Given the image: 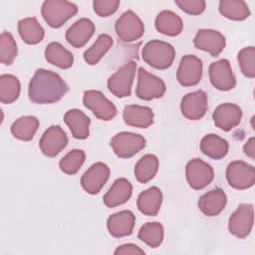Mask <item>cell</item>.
<instances>
[{
	"label": "cell",
	"mask_w": 255,
	"mask_h": 255,
	"mask_svg": "<svg viewBox=\"0 0 255 255\" xmlns=\"http://www.w3.org/2000/svg\"><path fill=\"white\" fill-rule=\"evenodd\" d=\"M69 92L67 83L55 72L38 69L28 87V96L34 104H53L59 102Z\"/></svg>",
	"instance_id": "obj_1"
},
{
	"label": "cell",
	"mask_w": 255,
	"mask_h": 255,
	"mask_svg": "<svg viewBox=\"0 0 255 255\" xmlns=\"http://www.w3.org/2000/svg\"><path fill=\"white\" fill-rule=\"evenodd\" d=\"M142 60L149 66L157 70L169 68L175 58V50L169 43L151 40L147 42L141 50Z\"/></svg>",
	"instance_id": "obj_2"
},
{
	"label": "cell",
	"mask_w": 255,
	"mask_h": 255,
	"mask_svg": "<svg viewBox=\"0 0 255 255\" xmlns=\"http://www.w3.org/2000/svg\"><path fill=\"white\" fill-rule=\"evenodd\" d=\"M77 12V5L65 0H47L41 8L44 20L52 28H60Z\"/></svg>",
	"instance_id": "obj_3"
},
{
	"label": "cell",
	"mask_w": 255,
	"mask_h": 255,
	"mask_svg": "<svg viewBox=\"0 0 255 255\" xmlns=\"http://www.w3.org/2000/svg\"><path fill=\"white\" fill-rule=\"evenodd\" d=\"M115 30L122 42L130 43L141 38L144 33V25L134 12L128 10L116 21Z\"/></svg>",
	"instance_id": "obj_4"
},
{
	"label": "cell",
	"mask_w": 255,
	"mask_h": 255,
	"mask_svg": "<svg viewBox=\"0 0 255 255\" xmlns=\"http://www.w3.org/2000/svg\"><path fill=\"white\" fill-rule=\"evenodd\" d=\"M136 64L129 61L121 67L108 80L109 91L118 98L129 97L131 93V86L135 75Z\"/></svg>",
	"instance_id": "obj_5"
},
{
	"label": "cell",
	"mask_w": 255,
	"mask_h": 255,
	"mask_svg": "<svg viewBox=\"0 0 255 255\" xmlns=\"http://www.w3.org/2000/svg\"><path fill=\"white\" fill-rule=\"evenodd\" d=\"M145 143L146 140L142 135L128 131L117 133L110 142L114 152L122 158L133 156L145 146Z\"/></svg>",
	"instance_id": "obj_6"
},
{
	"label": "cell",
	"mask_w": 255,
	"mask_h": 255,
	"mask_svg": "<svg viewBox=\"0 0 255 255\" xmlns=\"http://www.w3.org/2000/svg\"><path fill=\"white\" fill-rule=\"evenodd\" d=\"M165 90V84L160 78L149 74L143 68L138 69L137 85L135 89V95L138 99L143 101L158 99L164 95Z\"/></svg>",
	"instance_id": "obj_7"
},
{
	"label": "cell",
	"mask_w": 255,
	"mask_h": 255,
	"mask_svg": "<svg viewBox=\"0 0 255 255\" xmlns=\"http://www.w3.org/2000/svg\"><path fill=\"white\" fill-rule=\"evenodd\" d=\"M226 179L235 189L250 188L255 182V168L245 161L234 160L226 168Z\"/></svg>",
	"instance_id": "obj_8"
},
{
	"label": "cell",
	"mask_w": 255,
	"mask_h": 255,
	"mask_svg": "<svg viewBox=\"0 0 255 255\" xmlns=\"http://www.w3.org/2000/svg\"><path fill=\"white\" fill-rule=\"evenodd\" d=\"M84 106L91 110L96 118L102 121H110L117 116L116 106L108 100L100 91L90 90L84 93Z\"/></svg>",
	"instance_id": "obj_9"
},
{
	"label": "cell",
	"mask_w": 255,
	"mask_h": 255,
	"mask_svg": "<svg viewBox=\"0 0 255 255\" xmlns=\"http://www.w3.org/2000/svg\"><path fill=\"white\" fill-rule=\"evenodd\" d=\"M253 205L249 203H242L230 216L228 221V229L231 234L242 239L250 234L253 227Z\"/></svg>",
	"instance_id": "obj_10"
},
{
	"label": "cell",
	"mask_w": 255,
	"mask_h": 255,
	"mask_svg": "<svg viewBox=\"0 0 255 255\" xmlns=\"http://www.w3.org/2000/svg\"><path fill=\"white\" fill-rule=\"evenodd\" d=\"M185 174L189 186L195 190L206 187L214 177L212 166L199 158H193L187 162Z\"/></svg>",
	"instance_id": "obj_11"
},
{
	"label": "cell",
	"mask_w": 255,
	"mask_h": 255,
	"mask_svg": "<svg viewBox=\"0 0 255 255\" xmlns=\"http://www.w3.org/2000/svg\"><path fill=\"white\" fill-rule=\"evenodd\" d=\"M208 72L210 82L215 89L230 91L236 86V79L228 60L221 59L211 63Z\"/></svg>",
	"instance_id": "obj_12"
},
{
	"label": "cell",
	"mask_w": 255,
	"mask_h": 255,
	"mask_svg": "<svg viewBox=\"0 0 255 255\" xmlns=\"http://www.w3.org/2000/svg\"><path fill=\"white\" fill-rule=\"evenodd\" d=\"M202 77V61L194 55L184 56L176 72V79L183 87L197 85Z\"/></svg>",
	"instance_id": "obj_13"
},
{
	"label": "cell",
	"mask_w": 255,
	"mask_h": 255,
	"mask_svg": "<svg viewBox=\"0 0 255 255\" xmlns=\"http://www.w3.org/2000/svg\"><path fill=\"white\" fill-rule=\"evenodd\" d=\"M110 173V167L106 163L96 162L82 175L81 185L87 193L97 194L108 181Z\"/></svg>",
	"instance_id": "obj_14"
},
{
	"label": "cell",
	"mask_w": 255,
	"mask_h": 255,
	"mask_svg": "<svg viewBox=\"0 0 255 255\" xmlns=\"http://www.w3.org/2000/svg\"><path fill=\"white\" fill-rule=\"evenodd\" d=\"M68 144L66 132L60 126H52L45 130L39 141V147L43 154L54 157Z\"/></svg>",
	"instance_id": "obj_15"
},
{
	"label": "cell",
	"mask_w": 255,
	"mask_h": 255,
	"mask_svg": "<svg viewBox=\"0 0 255 255\" xmlns=\"http://www.w3.org/2000/svg\"><path fill=\"white\" fill-rule=\"evenodd\" d=\"M207 95L204 91L198 90L186 94L180 103V110L187 120H200L207 111Z\"/></svg>",
	"instance_id": "obj_16"
},
{
	"label": "cell",
	"mask_w": 255,
	"mask_h": 255,
	"mask_svg": "<svg viewBox=\"0 0 255 255\" xmlns=\"http://www.w3.org/2000/svg\"><path fill=\"white\" fill-rule=\"evenodd\" d=\"M193 43L197 49L209 53L212 57H217L225 48L226 40L216 30L200 29L197 31Z\"/></svg>",
	"instance_id": "obj_17"
},
{
	"label": "cell",
	"mask_w": 255,
	"mask_h": 255,
	"mask_svg": "<svg viewBox=\"0 0 255 255\" xmlns=\"http://www.w3.org/2000/svg\"><path fill=\"white\" fill-rule=\"evenodd\" d=\"M212 119L217 128L224 131H229L240 124L242 110L235 104H221L213 112Z\"/></svg>",
	"instance_id": "obj_18"
},
{
	"label": "cell",
	"mask_w": 255,
	"mask_h": 255,
	"mask_svg": "<svg viewBox=\"0 0 255 255\" xmlns=\"http://www.w3.org/2000/svg\"><path fill=\"white\" fill-rule=\"evenodd\" d=\"M134 223L135 215L130 210H123L109 216L107 227L113 237L121 238L132 233Z\"/></svg>",
	"instance_id": "obj_19"
},
{
	"label": "cell",
	"mask_w": 255,
	"mask_h": 255,
	"mask_svg": "<svg viewBox=\"0 0 255 255\" xmlns=\"http://www.w3.org/2000/svg\"><path fill=\"white\" fill-rule=\"evenodd\" d=\"M95 29L90 19L81 18L66 31V40L74 48H82L94 35Z\"/></svg>",
	"instance_id": "obj_20"
},
{
	"label": "cell",
	"mask_w": 255,
	"mask_h": 255,
	"mask_svg": "<svg viewBox=\"0 0 255 255\" xmlns=\"http://www.w3.org/2000/svg\"><path fill=\"white\" fill-rule=\"evenodd\" d=\"M132 185L125 177L115 180L109 191L104 195L103 201L109 208L116 207L126 203L131 196Z\"/></svg>",
	"instance_id": "obj_21"
},
{
	"label": "cell",
	"mask_w": 255,
	"mask_h": 255,
	"mask_svg": "<svg viewBox=\"0 0 255 255\" xmlns=\"http://www.w3.org/2000/svg\"><path fill=\"white\" fill-rule=\"evenodd\" d=\"M227 196L221 188H214L202 196L198 200V208L200 211L209 217L218 215L225 207Z\"/></svg>",
	"instance_id": "obj_22"
},
{
	"label": "cell",
	"mask_w": 255,
	"mask_h": 255,
	"mask_svg": "<svg viewBox=\"0 0 255 255\" xmlns=\"http://www.w3.org/2000/svg\"><path fill=\"white\" fill-rule=\"evenodd\" d=\"M123 118L128 126L146 128L153 123V112L148 107L128 105L124 109Z\"/></svg>",
	"instance_id": "obj_23"
},
{
	"label": "cell",
	"mask_w": 255,
	"mask_h": 255,
	"mask_svg": "<svg viewBox=\"0 0 255 255\" xmlns=\"http://www.w3.org/2000/svg\"><path fill=\"white\" fill-rule=\"evenodd\" d=\"M64 122L69 127L73 137L77 139H86L89 134L90 118L78 109L69 110L64 116Z\"/></svg>",
	"instance_id": "obj_24"
},
{
	"label": "cell",
	"mask_w": 255,
	"mask_h": 255,
	"mask_svg": "<svg viewBox=\"0 0 255 255\" xmlns=\"http://www.w3.org/2000/svg\"><path fill=\"white\" fill-rule=\"evenodd\" d=\"M162 193L156 186H151L140 192L137 200V209L146 216H155L161 206Z\"/></svg>",
	"instance_id": "obj_25"
},
{
	"label": "cell",
	"mask_w": 255,
	"mask_h": 255,
	"mask_svg": "<svg viewBox=\"0 0 255 255\" xmlns=\"http://www.w3.org/2000/svg\"><path fill=\"white\" fill-rule=\"evenodd\" d=\"M154 25L159 33L171 37L179 35L183 29L181 18L169 10H163L158 13Z\"/></svg>",
	"instance_id": "obj_26"
},
{
	"label": "cell",
	"mask_w": 255,
	"mask_h": 255,
	"mask_svg": "<svg viewBox=\"0 0 255 255\" xmlns=\"http://www.w3.org/2000/svg\"><path fill=\"white\" fill-rule=\"evenodd\" d=\"M228 141L214 133L204 135L200 141V150L203 154L212 159L223 158L228 153Z\"/></svg>",
	"instance_id": "obj_27"
},
{
	"label": "cell",
	"mask_w": 255,
	"mask_h": 255,
	"mask_svg": "<svg viewBox=\"0 0 255 255\" xmlns=\"http://www.w3.org/2000/svg\"><path fill=\"white\" fill-rule=\"evenodd\" d=\"M18 32L22 40L29 45L40 43L45 36L43 27L35 17L24 18L18 22Z\"/></svg>",
	"instance_id": "obj_28"
},
{
	"label": "cell",
	"mask_w": 255,
	"mask_h": 255,
	"mask_svg": "<svg viewBox=\"0 0 255 255\" xmlns=\"http://www.w3.org/2000/svg\"><path fill=\"white\" fill-rule=\"evenodd\" d=\"M46 60L61 69H69L73 66L74 56L59 42L50 43L45 49Z\"/></svg>",
	"instance_id": "obj_29"
},
{
	"label": "cell",
	"mask_w": 255,
	"mask_h": 255,
	"mask_svg": "<svg viewBox=\"0 0 255 255\" xmlns=\"http://www.w3.org/2000/svg\"><path fill=\"white\" fill-rule=\"evenodd\" d=\"M39 128V120L33 116H25L16 120L11 126V133L14 137L29 141L31 140Z\"/></svg>",
	"instance_id": "obj_30"
},
{
	"label": "cell",
	"mask_w": 255,
	"mask_h": 255,
	"mask_svg": "<svg viewBox=\"0 0 255 255\" xmlns=\"http://www.w3.org/2000/svg\"><path fill=\"white\" fill-rule=\"evenodd\" d=\"M113 38L108 34L99 35L96 42L84 53V59L89 65H97L113 46Z\"/></svg>",
	"instance_id": "obj_31"
},
{
	"label": "cell",
	"mask_w": 255,
	"mask_h": 255,
	"mask_svg": "<svg viewBox=\"0 0 255 255\" xmlns=\"http://www.w3.org/2000/svg\"><path fill=\"white\" fill-rule=\"evenodd\" d=\"M158 170V158L154 154L143 155L134 166V176L140 183L151 180Z\"/></svg>",
	"instance_id": "obj_32"
},
{
	"label": "cell",
	"mask_w": 255,
	"mask_h": 255,
	"mask_svg": "<svg viewBox=\"0 0 255 255\" xmlns=\"http://www.w3.org/2000/svg\"><path fill=\"white\" fill-rule=\"evenodd\" d=\"M21 92V85L18 78L14 75L3 74L0 76V102L2 104H12Z\"/></svg>",
	"instance_id": "obj_33"
},
{
	"label": "cell",
	"mask_w": 255,
	"mask_h": 255,
	"mask_svg": "<svg viewBox=\"0 0 255 255\" xmlns=\"http://www.w3.org/2000/svg\"><path fill=\"white\" fill-rule=\"evenodd\" d=\"M219 12L224 17L234 21H242L250 16L248 5L242 0H221Z\"/></svg>",
	"instance_id": "obj_34"
},
{
	"label": "cell",
	"mask_w": 255,
	"mask_h": 255,
	"mask_svg": "<svg viewBox=\"0 0 255 255\" xmlns=\"http://www.w3.org/2000/svg\"><path fill=\"white\" fill-rule=\"evenodd\" d=\"M138 238L151 248L158 247L164 237L163 226L159 222L144 223L137 234Z\"/></svg>",
	"instance_id": "obj_35"
},
{
	"label": "cell",
	"mask_w": 255,
	"mask_h": 255,
	"mask_svg": "<svg viewBox=\"0 0 255 255\" xmlns=\"http://www.w3.org/2000/svg\"><path fill=\"white\" fill-rule=\"evenodd\" d=\"M86 159V154L82 149L69 151L59 162L60 169L66 174H76Z\"/></svg>",
	"instance_id": "obj_36"
},
{
	"label": "cell",
	"mask_w": 255,
	"mask_h": 255,
	"mask_svg": "<svg viewBox=\"0 0 255 255\" xmlns=\"http://www.w3.org/2000/svg\"><path fill=\"white\" fill-rule=\"evenodd\" d=\"M17 56V45L11 33L4 31L0 36V62L11 65Z\"/></svg>",
	"instance_id": "obj_37"
},
{
	"label": "cell",
	"mask_w": 255,
	"mask_h": 255,
	"mask_svg": "<svg viewBox=\"0 0 255 255\" xmlns=\"http://www.w3.org/2000/svg\"><path fill=\"white\" fill-rule=\"evenodd\" d=\"M237 60L242 74L247 78L255 77V48L245 47L239 51Z\"/></svg>",
	"instance_id": "obj_38"
},
{
	"label": "cell",
	"mask_w": 255,
	"mask_h": 255,
	"mask_svg": "<svg viewBox=\"0 0 255 255\" xmlns=\"http://www.w3.org/2000/svg\"><path fill=\"white\" fill-rule=\"evenodd\" d=\"M120 6L119 0H95L93 2L94 11L100 17H109L114 14Z\"/></svg>",
	"instance_id": "obj_39"
},
{
	"label": "cell",
	"mask_w": 255,
	"mask_h": 255,
	"mask_svg": "<svg viewBox=\"0 0 255 255\" xmlns=\"http://www.w3.org/2000/svg\"><path fill=\"white\" fill-rule=\"evenodd\" d=\"M175 4L185 13L199 15L205 10L206 3L203 0H176Z\"/></svg>",
	"instance_id": "obj_40"
},
{
	"label": "cell",
	"mask_w": 255,
	"mask_h": 255,
	"mask_svg": "<svg viewBox=\"0 0 255 255\" xmlns=\"http://www.w3.org/2000/svg\"><path fill=\"white\" fill-rule=\"evenodd\" d=\"M114 253L116 255H119V254H124V255H127V254H131V255L145 254V252L142 249H140L138 246H136L135 244H132V243H128V244H124V245L119 246L115 250Z\"/></svg>",
	"instance_id": "obj_41"
},
{
	"label": "cell",
	"mask_w": 255,
	"mask_h": 255,
	"mask_svg": "<svg viewBox=\"0 0 255 255\" xmlns=\"http://www.w3.org/2000/svg\"><path fill=\"white\" fill-rule=\"evenodd\" d=\"M243 151L250 158L252 159L255 158V138L254 137H250L247 140V142L243 146Z\"/></svg>",
	"instance_id": "obj_42"
}]
</instances>
